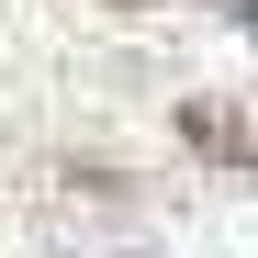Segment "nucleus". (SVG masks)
Instances as JSON below:
<instances>
[{
	"label": "nucleus",
	"instance_id": "2",
	"mask_svg": "<svg viewBox=\"0 0 258 258\" xmlns=\"http://www.w3.org/2000/svg\"><path fill=\"white\" fill-rule=\"evenodd\" d=\"M225 12H236V23H247V34H258V0H225Z\"/></svg>",
	"mask_w": 258,
	"mask_h": 258
},
{
	"label": "nucleus",
	"instance_id": "1",
	"mask_svg": "<svg viewBox=\"0 0 258 258\" xmlns=\"http://www.w3.org/2000/svg\"><path fill=\"white\" fill-rule=\"evenodd\" d=\"M191 146H202V157H225V168H247V180H258V123H236L225 101H191Z\"/></svg>",
	"mask_w": 258,
	"mask_h": 258
},
{
	"label": "nucleus",
	"instance_id": "3",
	"mask_svg": "<svg viewBox=\"0 0 258 258\" xmlns=\"http://www.w3.org/2000/svg\"><path fill=\"white\" fill-rule=\"evenodd\" d=\"M112 12H146V0H112Z\"/></svg>",
	"mask_w": 258,
	"mask_h": 258
}]
</instances>
